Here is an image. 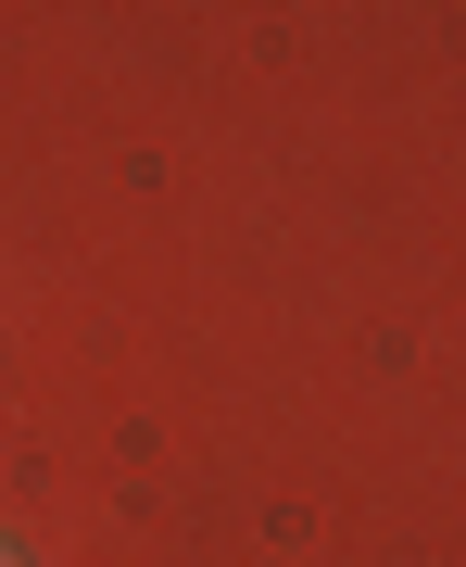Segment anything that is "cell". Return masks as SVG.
<instances>
[{"instance_id": "6da1fadb", "label": "cell", "mask_w": 466, "mask_h": 567, "mask_svg": "<svg viewBox=\"0 0 466 567\" xmlns=\"http://www.w3.org/2000/svg\"><path fill=\"white\" fill-rule=\"evenodd\" d=\"M0 567H13V543H0Z\"/></svg>"}]
</instances>
